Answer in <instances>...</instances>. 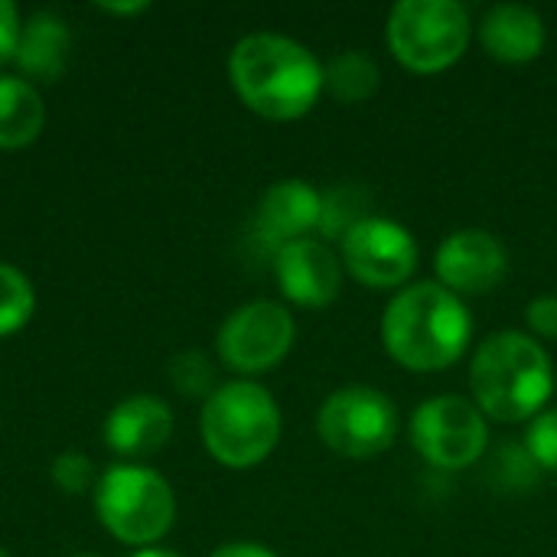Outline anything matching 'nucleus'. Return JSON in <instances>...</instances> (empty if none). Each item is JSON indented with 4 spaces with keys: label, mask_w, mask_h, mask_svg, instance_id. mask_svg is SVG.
Instances as JSON below:
<instances>
[{
    "label": "nucleus",
    "mask_w": 557,
    "mask_h": 557,
    "mask_svg": "<svg viewBox=\"0 0 557 557\" xmlns=\"http://www.w3.org/2000/svg\"><path fill=\"white\" fill-rule=\"evenodd\" d=\"M206 450L232 470L258 467L281 441V408L268 388L255 382L219 385L199 418Z\"/></svg>",
    "instance_id": "obj_4"
},
{
    "label": "nucleus",
    "mask_w": 557,
    "mask_h": 557,
    "mask_svg": "<svg viewBox=\"0 0 557 557\" xmlns=\"http://www.w3.org/2000/svg\"><path fill=\"white\" fill-rule=\"evenodd\" d=\"M20 33H23V23H20L16 7L10 0H0V65L16 55Z\"/></svg>",
    "instance_id": "obj_24"
},
{
    "label": "nucleus",
    "mask_w": 557,
    "mask_h": 557,
    "mask_svg": "<svg viewBox=\"0 0 557 557\" xmlns=\"http://www.w3.org/2000/svg\"><path fill=\"white\" fill-rule=\"evenodd\" d=\"M483 49L506 65H525L545 49V20L525 3H499L483 16Z\"/></svg>",
    "instance_id": "obj_15"
},
{
    "label": "nucleus",
    "mask_w": 557,
    "mask_h": 557,
    "mask_svg": "<svg viewBox=\"0 0 557 557\" xmlns=\"http://www.w3.org/2000/svg\"><path fill=\"white\" fill-rule=\"evenodd\" d=\"M46 104L39 91L16 75H0V150H20L39 137Z\"/></svg>",
    "instance_id": "obj_17"
},
{
    "label": "nucleus",
    "mask_w": 557,
    "mask_h": 557,
    "mask_svg": "<svg viewBox=\"0 0 557 557\" xmlns=\"http://www.w3.org/2000/svg\"><path fill=\"white\" fill-rule=\"evenodd\" d=\"M95 512L117 542L144 548L170 532L176 519V499L160 473L117 463L104 470L95 486Z\"/></svg>",
    "instance_id": "obj_5"
},
{
    "label": "nucleus",
    "mask_w": 557,
    "mask_h": 557,
    "mask_svg": "<svg viewBox=\"0 0 557 557\" xmlns=\"http://www.w3.org/2000/svg\"><path fill=\"white\" fill-rule=\"evenodd\" d=\"M320 441L349 460L385 454L398 437L395 405L372 385H349L333 392L317 414Z\"/></svg>",
    "instance_id": "obj_7"
},
{
    "label": "nucleus",
    "mask_w": 557,
    "mask_h": 557,
    "mask_svg": "<svg viewBox=\"0 0 557 557\" xmlns=\"http://www.w3.org/2000/svg\"><path fill=\"white\" fill-rule=\"evenodd\" d=\"M274 277L281 294L297 307H326L343 290V264L313 238L290 242L274 255Z\"/></svg>",
    "instance_id": "obj_12"
},
{
    "label": "nucleus",
    "mask_w": 557,
    "mask_h": 557,
    "mask_svg": "<svg viewBox=\"0 0 557 557\" xmlns=\"http://www.w3.org/2000/svg\"><path fill=\"white\" fill-rule=\"evenodd\" d=\"M147 3H121V7H111V3H104V10H114V13H137V10H144Z\"/></svg>",
    "instance_id": "obj_27"
},
{
    "label": "nucleus",
    "mask_w": 557,
    "mask_h": 557,
    "mask_svg": "<svg viewBox=\"0 0 557 557\" xmlns=\"http://www.w3.org/2000/svg\"><path fill=\"white\" fill-rule=\"evenodd\" d=\"M69 46H72V33H69L65 20L42 10L23 23L20 46H16L13 59L23 69V75L39 78V82H55L65 72Z\"/></svg>",
    "instance_id": "obj_16"
},
{
    "label": "nucleus",
    "mask_w": 557,
    "mask_h": 557,
    "mask_svg": "<svg viewBox=\"0 0 557 557\" xmlns=\"http://www.w3.org/2000/svg\"><path fill=\"white\" fill-rule=\"evenodd\" d=\"M359 199H356V189H333L323 196V215H320V232L330 235V238H343L352 225H359L362 219L369 215H359Z\"/></svg>",
    "instance_id": "obj_21"
},
{
    "label": "nucleus",
    "mask_w": 557,
    "mask_h": 557,
    "mask_svg": "<svg viewBox=\"0 0 557 557\" xmlns=\"http://www.w3.org/2000/svg\"><path fill=\"white\" fill-rule=\"evenodd\" d=\"M473 320L467 304L444 284L405 287L382 317L388 356L411 372H444L470 346Z\"/></svg>",
    "instance_id": "obj_2"
},
{
    "label": "nucleus",
    "mask_w": 557,
    "mask_h": 557,
    "mask_svg": "<svg viewBox=\"0 0 557 557\" xmlns=\"http://www.w3.org/2000/svg\"><path fill=\"white\" fill-rule=\"evenodd\" d=\"M323 196L307 180H281L258 202V235L274 242L277 248L307 238V232L320 228Z\"/></svg>",
    "instance_id": "obj_13"
},
{
    "label": "nucleus",
    "mask_w": 557,
    "mask_h": 557,
    "mask_svg": "<svg viewBox=\"0 0 557 557\" xmlns=\"http://www.w3.org/2000/svg\"><path fill=\"white\" fill-rule=\"evenodd\" d=\"M170 382L186 398H209L215 392V369L202 352H183L170 362Z\"/></svg>",
    "instance_id": "obj_20"
},
{
    "label": "nucleus",
    "mask_w": 557,
    "mask_h": 557,
    "mask_svg": "<svg viewBox=\"0 0 557 557\" xmlns=\"http://www.w3.org/2000/svg\"><path fill=\"white\" fill-rule=\"evenodd\" d=\"M486 421L476 401L460 395H441L424 401L411 418V441L414 450L441 467V470H463L480 460L486 450Z\"/></svg>",
    "instance_id": "obj_8"
},
{
    "label": "nucleus",
    "mask_w": 557,
    "mask_h": 557,
    "mask_svg": "<svg viewBox=\"0 0 557 557\" xmlns=\"http://www.w3.org/2000/svg\"><path fill=\"white\" fill-rule=\"evenodd\" d=\"M49 476H52V483H55L62 493H69V496H85L91 486H98L95 463H91L85 454H75V450L59 454V457L52 460V467H49Z\"/></svg>",
    "instance_id": "obj_22"
},
{
    "label": "nucleus",
    "mask_w": 557,
    "mask_h": 557,
    "mask_svg": "<svg viewBox=\"0 0 557 557\" xmlns=\"http://www.w3.org/2000/svg\"><path fill=\"white\" fill-rule=\"evenodd\" d=\"M131 557H180V555H173V552H163V548H140L137 555H131Z\"/></svg>",
    "instance_id": "obj_28"
},
{
    "label": "nucleus",
    "mask_w": 557,
    "mask_h": 557,
    "mask_svg": "<svg viewBox=\"0 0 557 557\" xmlns=\"http://www.w3.org/2000/svg\"><path fill=\"white\" fill-rule=\"evenodd\" d=\"M343 264L366 287H401L418 268V242L405 225L369 215L343 235Z\"/></svg>",
    "instance_id": "obj_10"
},
{
    "label": "nucleus",
    "mask_w": 557,
    "mask_h": 557,
    "mask_svg": "<svg viewBox=\"0 0 557 557\" xmlns=\"http://www.w3.org/2000/svg\"><path fill=\"white\" fill-rule=\"evenodd\" d=\"M173 434V411L153 395H134L121 401L104 421V444L124 457H150L163 450Z\"/></svg>",
    "instance_id": "obj_14"
},
{
    "label": "nucleus",
    "mask_w": 557,
    "mask_h": 557,
    "mask_svg": "<svg viewBox=\"0 0 557 557\" xmlns=\"http://www.w3.org/2000/svg\"><path fill=\"white\" fill-rule=\"evenodd\" d=\"M525 447L542 470L557 473V408L555 411H542L532 421V428L525 434Z\"/></svg>",
    "instance_id": "obj_23"
},
{
    "label": "nucleus",
    "mask_w": 557,
    "mask_h": 557,
    "mask_svg": "<svg viewBox=\"0 0 557 557\" xmlns=\"http://www.w3.org/2000/svg\"><path fill=\"white\" fill-rule=\"evenodd\" d=\"M36 294L23 271L0 261V339L23 330L33 317Z\"/></svg>",
    "instance_id": "obj_19"
},
{
    "label": "nucleus",
    "mask_w": 557,
    "mask_h": 557,
    "mask_svg": "<svg viewBox=\"0 0 557 557\" xmlns=\"http://www.w3.org/2000/svg\"><path fill=\"white\" fill-rule=\"evenodd\" d=\"M437 277L450 294H490L509 271V255L503 242L483 228L454 232L434 258Z\"/></svg>",
    "instance_id": "obj_11"
},
{
    "label": "nucleus",
    "mask_w": 557,
    "mask_h": 557,
    "mask_svg": "<svg viewBox=\"0 0 557 557\" xmlns=\"http://www.w3.org/2000/svg\"><path fill=\"white\" fill-rule=\"evenodd\" d=\"M473 36V23L457 0H401L388 13L392 55L421 75H434L460 62Z\"/></svg>",
    "instance_id": "obj_6"
},
{
    "label": "nucleus",
    "mask_w": 557,
    "mask_h": 557,
    "mask_svg": "<svg viewBox=\"0 0 557 557\" xmlns=\"http://www.w3.org/2000/svg\"><path fill=\"white\" fill-rule=\"evenodd\" d=\"M323 88L343 104H362L379 91V62L362 49L339 52L323 69Z\"/></svg>",
    "instance_id": "obj_18"
},
{
    "label": "nucleus",
    "mask_w": 557,
    "mask_h": 557,
    "mask_svg": "<svg viewBox=\"0 0 557 557\" xmlns=\"http://www.w3.org/2000/svg\"><path fill=\"white\" fill-rule=\"evenodd\" d=\"M294 317L271 300L238 307L219 330V356L232 372L258 375L274 369L294 346Z\"/></svg>",
    "instance_id": "obj_9"
},
{
    "label": "nucleus",
    "mask_w": 557,
    "mask_h": 557,
    "mask_svg": "<svg viewBox=\"0 0 557 557\" xmlns=\"http://www.w3.org/2000/svg\"><path fill=\"white\" fill-rule=\"evenodd\" d=\"M525 320H529L532 333L555 339L557 336V297H539V300H532V304L525 307Z\"/></svg>",
    "instance_id": "obj_25"
},
{
    "label": "nucleus",
    "mask_w": 557,
    "mask_h": 557,
    "mask_svg": "<svg viewBox=\"0 0 557 557\" xmlns=\"http://www.w3.org/2000/svg\"><path fill=\"white\" fill-rule=\"evenodd\" d=\"M209 557H277L268 545H258V542H232V545H222L215 548Z\"/></svg>",
    "instance_id": "obj_26"
},
{
    "label": "nucleus",
    "mask_w": 557,
    "mask_h": 557,
    "mask_svg": "<svg viewBox=\"0 0 557 557\" xmlns=\"http://www.w3.org/2000/svg\"><path fill=\"white\" fill-rule=\"evenodd\" d=\"M470 388L476 408L493 421L519 424L539 418L555 392V369L542 343L529 333H496L490 336L470 366Z\"/></svg>",
    "instance_id": "obj_3"
},
{
    "label": "nucleus",
    "mask_w": 557,
    "mask_h": 557,
    "mask_svg": "<svg viewBox=\"0 0 557 557\" xmlns=\"http://www.w3.org/2000/svg\"><path fill=\"white\" fill-rule=\"evenodd\" d=\"M0 557H10V555H7V552H3V548H0Z\"/></svg>",
    "instance_id": "obj_29"
},
{
    "label": "nucleus",
    "mask_w": 557,
    "mask_h": 557,
    "mask_svg": "<svg viewBox=\"0 0 557 557\" xmlns=\"http://www.w3.org/2000/svg\"><path fill=\"white\" fill-rule=\"evenodd\" d=\"M228 78L238 98L268 121L304 117L323 91L320 59L277 33L245 36L228 55Z\"/></svg>",
    "instance_id": "obj_1"
}]
</instances>
